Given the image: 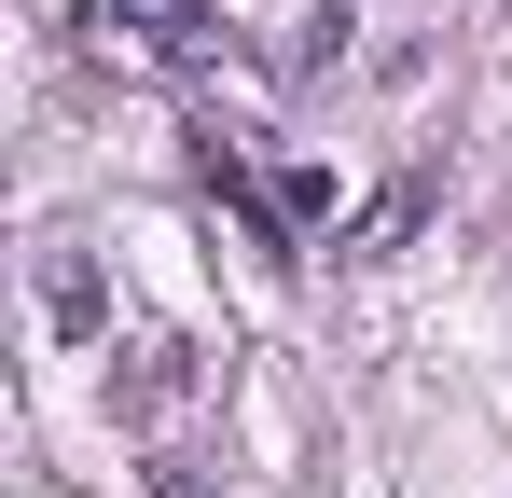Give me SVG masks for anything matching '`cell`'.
Returning <instances> with one entry per match:
<instances>
[{
  "label": "cell",
  "instance_id": "obj_1",
  "mask_svg": "<svg viewBox=\"0 0 512 498\" xmlns=\"http://www.w3.org/2000/svg\"><path fill=\"white\" fill-rule=\"evenodd\" d=\"M194 388H208V346H180V332H139V346L111 360V415H125V429H167Z\"/></svg>",
  "mask_w": 512,
  "mask_h": 498
},
{
  "label": "cell",
  "instance_id": "obj_2",
  "mask_svg": "<svg viewBox=\"0 0 512 498\" xmlns=\"http://www.w3.org/2000/svg\"><path fill=\"white\" fill-rule=\"evenodd\" d=\"M97 28H125L153 70H208V56H222V14H208V0H111Z\"/></svg>",
  "mask_w": 512,
  "mask_h": 498
},
{
  "label": "cell",
  "instance_id": "obj_3",
  "mask_svg": "<svg viewBox=\"0 0 512 498\" xmlns=\"http://www.w3.org/2000/svg\"><path fill=\"white\" fill-rule=\"evenodd\" d=\"M194 180H208V194H222V208H236L263 249H291V208H277V194L250 180V153H236V139H194Z\"/></svg>",
  "mask_w": 512,
  "mask_h": 498
},
{
  "label": "cell",
  "instance_id": "obj_4",
  "mask_svg": "<svg viewBox=\"0 0 512 498\" xmlns=\"http://www.w3.org/2000/svg\"><path fill=\"white\" fill-rule=\"evenodd\" d=\"M42 305H56V332H111V305H97V277H84V249H56V263H42Z\"/></svg>",
  "mask_w": 512,
  "mask_h": 498
},
{
  "label": "cell",
  "instance_id": "obj_5",
  "mask_svg": "<svg viewBox=\"0 0 512 498\" xmlns=\"http://www.w3.org/2000/svg\"><path fill=\"white\" fill-rule=\"evenodd\" d=\"M277 208H291V236H319V222H333V166H291V180H277Z\"/></svg>",
  "mask_w": 512,
  "mask_h": 498
},
{
  "label": "cell",
  "instance_id": "obj_6",
  "mask_svg": "<svg viewBox=\"0 0 512 498\" xmlns=\"http://www.w3.org/2000/svg\"><path fill=\"white\" fill-rule=\"evenodd\" d=\"M416 208H429V180H402V194H374V222H360V249H402V236H416Z\"/></svg>",
  "mask_w": 512,
  "mask_h": 498
},
{
  "label": "cell",
  "instance_id": "obj_7",
  "mask_svg": "<svg viewBox=\"0 0 512 498\" xmlns=\"http://www.w3.org/2000/svg\"><path fill=\"white\" fill-rule=\"evenodd\" d=\"M153 498H208V471H194L180 443H153Z\"/></svg>",
  "mask_w": 512,
  "mask_h": 498
}]
</instances>
